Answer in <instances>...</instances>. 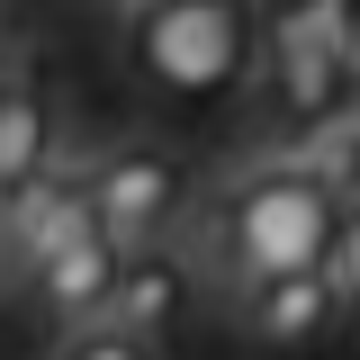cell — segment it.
<instances>
[{"instance_id": "cell-1", "label": "cell", "mask_w": 360, "mask_h": 360, "mask_svg": "<svg viewBox=\"0 0 360 360\" xmlns=\"http://www.w3.org/2000/svg\"><path fill=\"white\" fill-rule=\"evenodd\" d=\"M342 234V180L324 162H252L207 207V270L225 288H262L288 270H324Z\"/></svg>"}, {"instance_id": "cell-2", "label": "cell", "mask_w": 360, "mask_h": 360, "mask_svg": "<svg viewBox=\"0 0 360 360\" xmlns=\"http://www.w3.org/2000/svg\"><path fill=\"white\" fill-rule=\"evenodd\" d=\"M180 180H189V172H180L162 144H117V153L90 162V207H99V225H108L127 252H153V243L172 234Z\"/></svg>"}, {"instance_id": "cell-3", "label": "cell", "mask_w": 360, "mask_h": 360, "mask_svg": "<svg viewBox=\"0 0 360 360\" xmlns=\"http://www.w3.org/2000/svg\"><path fill=\"white\" fill-rule=\"evenodd\" d=\"M117 279H127V243L99 225V207H90L54 252H45L37 270H27V288H37V307L63 324V333H82V324H108V297H117Z\"/></svg>"}, {"instance_id": "cell-4", "label": "cell", "mask_w": 360, "mask_h": 360, "mask_svg": "<svg viewBox=\"0 0 360 360\" xmlns=\"http://www.w3.org/2000/svg\"><path fill=\"white\" fill-rule=\"evenodd\" d=\"M333 324H352L333 270H288V279H262V288H234V333L252 352H315Z\"/></svg>"}, {"instance_id": "cell-5", "label": "cell", "mask_w": 360, "mask_h": 360, "mask_svg": "<svg viewBox=\"0 0 360 360\" xmlns=\"http://www.w3.org/2000/svg\"><path fill=\"white\" fill-rule=\"evenodd\" d=\"M180 307H189V270H180L162 243H153V252H127V279H117V297H108V324L162 342V333L180 324Z\"/></svg>"}, {"instance_id": "cell-6", "label": "cell", "mask_w": 360, "mask_h": 360, "mask_svg": "<svg viewBox=\"0 0 360 360\" xmlns=\"http://www.w3.org/2000/svg\"><path fill=\"white\" fill-rule=\"evenodd\" d=\"M45 153H54V127H45V99L27 82L0 99V180L9 189H27V180L45 172Z\"/></svg>"}, {"instance_id": "cell-7", "label": "cell", "mask_w": 360, "mask_h": 360, "mask_svg": "<svg viewBox=\"0 0 360 360\" xmlns=\"http://www.w3.org/2000/svg\"><path fill=\"white\" fill-rule=\"evenodd\" d=\"M54 360H153V342L127 333V324H82V333H63Z\"/></svg>"}, {"instance_id": "cell-8", "label": "cell", "mask_w": 360, "mask_h": 360, "mask_svg": "<svg viewBox=\"0 0 360 360\" xmlns=\"http://www.w3.org/2000/svg\"><path fill=\"white\" fill-rule=\"evenodd\" d=\"M324 270H333V288H342V307L360 315V198L342 207V234H333V262H324Z\"/></svg>"}, {"instance_id": "cell-9", "label": "cell", "mask_w": 360, "mask_h": 360, "mask_svg": "<svg viewBox=\"0 0 360 360\" xmlns=\"http://www.w3.org/2000/svg\"><path fill=\"white\" fill-rule=\"evenodd\" d=\"M18 270H27V262H18V243H9V234H0V288H9V279H18Z\"/></svg>"}, {"instance_id": "cell-10", "label": "cell", "mask_w": 360, "mask_h": 360, "mask_svg": "<svg viewBox=\"0 0 360 360\" xmlns=\"http://www.w3.org/2000/svg\"><path fill=\"white\" fill-rule=\"evenodd\" d=\"M342 54H352V72H360V27H352V45H342Z\"/></svg>"}]
</instances>
